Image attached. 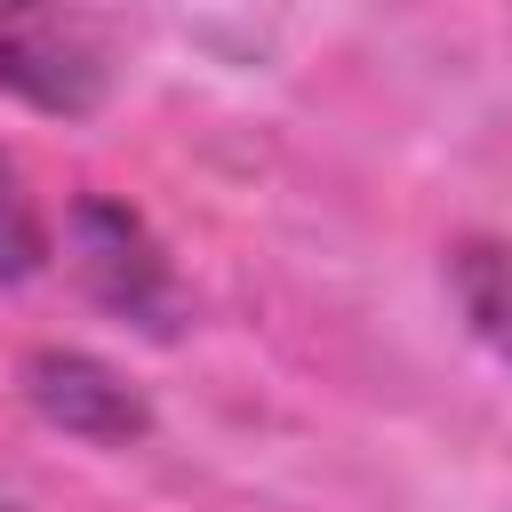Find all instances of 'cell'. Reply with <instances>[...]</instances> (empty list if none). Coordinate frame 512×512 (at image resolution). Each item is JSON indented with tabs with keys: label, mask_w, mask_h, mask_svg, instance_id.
I'll return each mask as SVG.
<instances>
[{
	"label": "cell",
	"mask_w": 512,
	"mask_h": 512,
	"mask_svg": "<svg viewBox=\"0 0 512 512\" xmlns=\"http://www.w3.org/2000/svg\"><path fill=\"white\" fill-rule=\"evenodd\" d=\"M0 512H16V504H8V488H0Z\"/></svg>",
	"instance_id": "6"
},
{
	"label": "cell",
	"mask_w": 512,
	"mask_h": 512,
	"mask_svg": "<svg viewBox=\"0 0 512 512\" xmlns=\"http://www.w3.org/2000/svg\"><path fill=\"white\" fill-rule=\"evenodd\" d=\"M24 400H32L40 424H56V432H72V440H96V448H136V440L152 432L144 392H136L112 360L72 352V344L24 352Z\"/></svg>",
	"instance_id": "3"
},
{
	"label": "cell",
	"mask_w": 512,
	"mask_h": 512,
	"mask_svg": "<svg viewBox=\"0 0 512 512\" xmlns=\"http://www.w3.org/2000/svg\"><path fill=\"white\" fill-rule=\"evenodd\" d=\"M448 288H456L472 336L512 368V248L504 240H456L448 248Z\"/></svg>",
	"instance_id": "4"
},
{
	"label": "cell",
	"mask_w": 512,
	"mask_h": 512,
	"mask_svg": "<svg viewBox=\"0 0 512 512\" xmlns=\"http://www.w3.org/2000/svg\"><path fill=\"white\" fill-rule=\"evenodd\" d=\"M104 40L64 0H0V88L32 112L80 120L104 104Z\"/></svg>",
	"instance_id": "2"
},
{
	"label": "cell",
	"mask_w": 512,
	"mask_h": 512,
	"mask_svg": "<svg viewBox=\"0 0 512 512\" xmlns=\"http://www.w3.org/2000/svg\"><path fill=\"white\" fill-rule=\"evenodd\" d=\"M64 248H72V280L128 328L144 336H176L184 328V288H176V264L168 248L152 240V224L128 208V200H72V224H64Z\"/></svg>",
	"instance_id": "1"
},
{
	"label": "cell",
	"mask_w": 512,
	"mask_h": 512,
	"mask_svg": "<svg viewBox=\"0 0 512 512\" xmlns=\"http://www.w3.org/2000/svg\"><path fill=\"white\" fill-rule=\"evenodd\" d=\"M48 264V224H40V200L24 192V168L0 152V288L32 280Z\"/></svg>",
	"instance_id": "5"
}]
</instances>
